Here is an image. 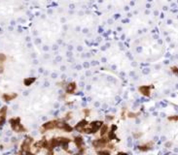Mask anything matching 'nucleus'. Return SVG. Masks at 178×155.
I'll use <instances>...</instances> for the list:
<instances>
[{"instance_id": "nucleus-8", "label": "nucleus", "mask_w": 178, "mask_h": 155, "mask_svg": "<svg viewBox=\"0 0 178 155\" xmlns=\"http://www.w3.org/2000/svg\"><path fill=\"white\" fill-rule=\"evenodd\" d=\"M34 81H35V79H26V81H24V83H26V86H29L30 83H32Z\"/></svg>"}, {"instance_id": "nucleus-5", "label": "nucleus", "mask_w": 178, "mask_h": 155, "mask_svg": "<svg viewBox=\"0 0 178 155\" xmlns=\"http://www.w3.org/2000/svg\"><path fill=\"white\" fill-rule=\"evenodd\" d=\"M75 88H76L75 83H70V84H69V86H67V92H68V93H73L74 90H75Z\"/></svg>"}, {"instance_id": "nucleus-3", "label": "nucleus", "mask_w": 178, "mask_h": 155, "mask_svg": "<svg viewBox=\"0 0 178 155\" xmlns=\"http://www.w3.org/2000/svg\"><path fill=\"white\" fill-rule=\"evenodd\" d=\"M105 143H106V140L101 139V140H97V141L93 142V146L96 147H100L105 146Z\"/></svg>"}, {"instance_id": "nucleus-13", "label": "nucleus", "mask_w": 178, "mask_h": 155, "mask_svg": "<svg viewBox=\"0 0 178 155\" xmlns=\"http://www.w3.org/2000/svg\"><path fill=\"white\" fill-rule=\"evenodd\" d=\"M173 72H174V73H176V68H175V67L173 68Z\"/></svg>"}, {"instance_id": "nucleus-7", "label": "nucleus", "mask_w": 178, "mask_h": 155, "mask_svg": "<svg viewBox=\"0 0 178 155\" xmlns=\"http://www.w3.org/2000/svg\"><path fill=\"white\" fill-rule=\"evenodd\" d=\"M17 95L16 94H13V95H4V98L7 100V101H9V100H12L14 99L15 97H16Z\"/></svg>"}, {"instance_id": "nucleus-11", "label": "nucleus", "mask_w": 178, "mask_h": 155, "mask_svg": "<svg viewBox=\"0 0 178 155\" xmlns=\"http://www.w3.org/2000/svg\"><path fill=\"white\" fill-rule=\"evenodd\" d=\"M5 60V56L3 54H0V61H4Z\"/></svg>"}, {"instance_id": "nucleus-2", "label": "nucleus", "mask_w": 178, "mask_h": 155, "mask_svg": "<svg viewBox=\"0 0 178 155\" xmlns=\"http://www.w3.org/2000/svg\"><path fill=\"white\" fill-rule=\"evenodd\" d=\"M32 143V139L30 138V139H26V141H24L23 143V144H22V149L23 150H24V149H27V148H29L30 147V143Z\"/></svg>"}, {"instance_id": "nucleus-6", "label": "nucleus", "mask_w": 178, "mask_h": 155, "mask_svg": "<svg viewBox=\"0 0 178 155\" xmlns=\"http://www.w3.org/2000/svg\"><path fill=\"white\" fill-rule=\"evenodd\" d=\"M75 142H76V144L79 147V148L82 147V143H83V140L82 138H76L75 139Z\"/></svg>"}, {"instance_id": "nucleus-12", "label": "nucleus", "mask_w": 178, "mask_h": 155, "mask_svg": "<svg viewBox=\"0 0 178 155\" xmlns=\"http://www.w3.org/2000/svg\"><path fill=\"white\" fill-rule=\"evenodd\" d=\"M99 153H106V154H109V151H108V150H103V151H99Z\"/></svg>"}, {"instance_id": "nucleus-10", "label": "nucleus", "mask_w": 178, "mask_h": 155, "mask_svg": "<svg viewBox=\"0 0 178 155\" xmlns=\"http://www.w3.org/2000/svg\"><path fill=\"white\" fill-rule=\"evenodd\" d=\"M149 146L150 144H148V146H143V147H140L139 148L141 149V150L144 151V150H147V149H149Z\"/></svg>"}, {"instance_id": "nucleus-9", "label": "nucleus", "mask_w": 178, "mask_h": 155, "mask_svg": "<svg viewBox=\"0 0 178 155\" xmlns=\"http://www.w3.org/2000/svg\"><path fill=\"white\" fill-rule=\"evenodd\" d=\"M107 129H108L107 126H103L102 129L100 130V134H101V135H104V134L106 133V131H107Z\"/></svg>"}, {"instance_id": "nucleus-4", "label": "nucleus", "mask_w": 178, "mask_h": 155, "mask_svg": "<svg viewBox=\"0 0 178 155\" xmlns=\"http://www.w3.org/2000/svg\"><path fill=\"white\" fill-rule=\"evenodd\" d=\"M139 91L143 95H145V96H148V95L150 94V88L148 87V86H141V87H139Z\"/></svg>"}, {"instance_id": "nucleus-1", "label": "nucleus", "mask_w": 178, "mask_h": 155, "mask_svg": "<svg viewBox=\"0 0 178 155\" xmlns=\"http://www.w3.org/2000/svg\"><path fill=\"white\" fill-rule=\"evenodd\" d=\"M57 125H58V121L57 120H53V121H49L47 123H45L43 125V127L49 130V129H54V128H56L57 127Z\"/></svg>"}]
</instances>
